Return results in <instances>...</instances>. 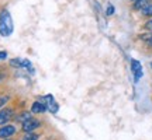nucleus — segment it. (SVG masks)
Segmentation results:
<instances>
[{
    "mask_svg": "<svg viewBox=\"0 0 152 140\" xmlns=\"http://www.w3.org/2000/svg\"><path fill=\"white\" fill-rule=\"evenodd\" d=\"M142 14H144V16H152V3L148 4L147 7L142 10Z\"/></svg>",
    "mask_w": 152,
    "mask_h": 140,
    "instance_id": "12",
    "label": "nucleus"
},
{
    "mask_svg": "<svg viewBox=\"0 0 152 140\" xmlns=\"http://www.w3.org/2000/svg\"><path fill=\"white\" fill-rule=\"evenodd\" d=\"M13 32V20L10 13L7 10H3L0 14V34L3 37H9Z\"/></svg>",
    "mask_w": 152,
    "mask_h": 140,
    "instance_id": "1",
    "label": "nucleus"
},
{
    "mask_svg": "<svg viewBox=\"0 0 152 140\" xmlns=\"http://www.w3.org/2000/svg\"><path fill=\"white\" fill-rule=\"evenodd\" d=\"M31 111L34 113H42L44 111H47V104L44 102H34L33 104V108H31Z\"/></svg>",
    "mask_w": 152,
    "mask_h": 140,
    "instance_id": "7",
    "label": "nucleus"
},
{
    "mask_svg": "<svg viewBox=\"0 0 152 140\" xmlns=\"http://www.w3.org/2000/svg\"><path fill=\"white\" fill-rule=\"evenodd\" d=\"M131 1H132V3H137V1H138V0H131Z\"/></svg>",
    "mask_w": 152,
    "mask_h": 140,
    "instance_id": "17",
    "label": "nucleus"
},
{
    "mask_svg": "<svg viewBox=\"0 0 152 140\" xmlns=\"http://www.w3.org/2000/svg\"><path fill=\"white\" fill-rule=\"evenodd\" d=\"M10 118H11L10 109H3V111H0V125H4L6 122H9Z\"/></svg>",
    "mask_w": 152,
    "mask_h": 140,
    "instance_id": "6",
    "label": "nucleus"
},
{
    "mask_svg": "<svg viewBox=\"0 0 152 140\" xmlns=\"http://www.w3.org/2000/svg\"><path fill=\"white\" fill-rule=\"evenodd\" d=\"M14 132H16V128L14 126H3L1 129H0V137H9V136L14 135Z\"/></svg>",
    "mask_w": 152,
    "mask_h": 140,
    "instance_id": "5",
    "label": "nucleus"
},
{
    "mask_svg": "<svg viewBox=\"0 0 152 140\" xmlns=\"http://www.w3.org/2000/svg\"><path fill=\"white\" fill-rule=\"evenodd\" d=\"M10 65L16 66V67H28V69L31 70V63L27 59H13L10 62Z\"/></svg>",
    "mask_w": 152,
    "mask_h": 140,
    "instance_id": "4",
    "label": "nucleus"
},
{
    "mask_svg": "<svg viewBox=\"0 0 152 140\" xmlns=\"http://www.w3.org/2000/svg\"><path fill=\"white\" fill-rule=\"evenodd\" d=\"M6 58H7V53H6V52H0V60L6 59Z\"/></svg>",
    "mask_w": 152,
    "mask_h": 140,
    "instance_id": "15",
    "label": "nucleus"
},
{
    "mask_svg": "<svg viewBox=\"0 0 152 140\" xmlns=\"http://www.w3.org/2000/svg\"><path fill=\"white\" fill-rule=\"evenodd\" d=\"M147 6H148V0H138L135 4H134V7H135L137 10H144Z\"/></svg>",
    "mask_w": 152,
    "mask_h": 140,
    "instance_id": "8",
    "label": "nucleus"
},
{
    "mask_svg": "<svg viewBox=\"0 0 152 140\" xmlns=\"http://www.w3.org/2000/svg\"><path fill=\"white\" fill-rule=\"evenodd\" d=\"M38 137H39L38 135H35V133H33V132H30V133H27V135L24 136V140H38Z\"/></svg>",
    "mask_w": 152,
    "mask_h": 140,
    "instance_id": "11",
    "label": "nucleus"
},
{
    "mask_svg": "<svg viewBox=\"0 0 152 140\" xmlns=\"http://www.w3.org/2000/svg\"><path fill=\"white\" fill-rule=\"evenodd\" d=\"M39 121H37V119H28V121H26L24 123H23V130L24 132H27V133H30V132H33V130H35L37 128H39Z\"/></svg>",
    "mask_w": 152,
    "mask_h": 140,
    "instance_id": "2",
    "label": "nucleus"
},
{
    "mask_svg": "<svg viewBox=\"0 0 152 140\" xmlns=\"http://www.w3.org/2000/svg\"><path fill=\"white\" fill-rule=\"evenodd\" d=\"M145 28H147V30H149V31H152V20H151V21H148L147 24H145Z\"/></svg>",
    "mask_w": 152,
    "mask_h": 140,
    "instance_id": "14",
    "label": "nucleus"
},
{
    "mask_svg": "<svg viewBox=\"0 0 152 140\" xmlns=\"http://www.w3.org/2000/svg\"><path fill=\"white\" fill-rule=\"evenodd\" d=\"M148 45H149V46H152V37L148 39Z\"/></svg>",
    "mask_w": 152,
    "mask_h": 140,
    "instance_id": "16",
    "label": "nucleus"
},
{
    "mask_svg": "<svg viewBox=\"0 0 152 140\" xmlns=\"http://www.w3.org/2000/svg\"><path fill=\"white\" fill-rule=\"evenodd\" d=\"M47 105H48V109H49V111H51L52 113L58 112V105H56V102H55V101H51V102H48Z\"/></svg>",
    "mask_w": 152,
    "mask_h": 140,
    "instance_id": "10",
    "label": "nucleus"
},
{
    "mask_svg": "<svg viewBox=\"0 0 152 140\" xmlns=\"http://www.w3.org/2000/svg\"><path fill=\"white\" fill-rule=\"evenodd\" d=\"M131 69H132V74H134V77H135V81H138L140 79H141L142 76V67H141V63L138 62V60H132L131 62Z\"/></svg>",
    "mask_w": 152,
    "mask_h": 140,
    "instance_id": "3",
    "label": "nucleus"
},
{
    "mask_svg": "<svg viewBox=\"0 0 152 140\" xmlns=\"http://www.w3.org/2000/svg\"><path fill=\"white\" fill-rule=\"evenodd\" d=\"M151 67H152V63H151Z\"/></svg>",
    "mask_w": 152,
    "mask_h": 140,
    "instance_id": "18",
    "label": "nucleus"
},
{
    "mask_svg": "<svg viewBox=\"0 0 152 140\" xmlns=\"http://www.w3.org/2000/svg\"><path fill=\"white\" fill-rule=\"evenodd\" d=\"M17 119H18L20 122H23V123H24L26 121L31 119V113H30V112H24V113H21V115H20V116H18Z\"/></svg>",
    "mask_w": 152,
    "mask_h": 140,
    "instance_id": "9",
    "label": "nucleus"
},
{
    "mask_svg": "<svg viewBox=\"0 0 152 140\" xmlns=\"http://www.w3.org/2000/svg\"><path fill=\"white\" fill-rule=\"evenodd\" d=\"M113 13H114V6L110 4L109 7H107V11H106V14H107V16H111Z\"/></svg>",
    "mask_w": 152,
    "mask_h": 140,
    "instance_id": "13",
    "label": "nucleus"
}]
</instances>
